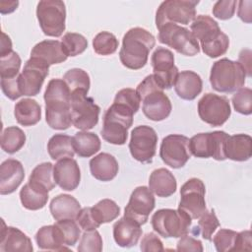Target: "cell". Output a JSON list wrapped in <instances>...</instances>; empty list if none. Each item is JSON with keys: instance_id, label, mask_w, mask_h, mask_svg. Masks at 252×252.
Listing matches in <instances>:
<instances>
[{"instance_id": "1", "label": "cell", "mask_w": 252, "mask_h": 252, "mask_svg": "<svg viewBox=\"0 0 252 252\" xmlns=\"http://www.w3.org/2000/svg\"><path fill=\"white\" fill-rule=\"evenodd\" d=\"M45 120L55 130H66L72 124L71 92L63 79H51L44 92Z\"/></svg>"}, {"instance_id": "2", "label": "cell", "mask_w": 252, "mask_h": 252, "mask_svg": "<svg viewBox=\"0 0 252 252\" xmlns=\"http://www.w3.org/2000/svg\"><path fill=\"white\" fill-rule=\"evenodd\" d=\"M156 44L155 36L143 28H132L123 36L119 59L123 66L131 70L143 68L150 51Z\"/></svg>"}, {"instance_id": "3", "label": "cell", "mask_w": 252, "mask_h": 252, "mask_svg": "<svg viewBox=\"0 0 252 252\" xmlns=\"http://www.w3.org/2000/svg\"><path fill=\"white\" fill-rule=\"evenodd\" d=\"M190 29L195 38L200 41L203 52L209 57L217 58L227 51L229 38L210 16H197L193 20Z\"/></svg>"}, {"instance_id": "4", "label": "cell", "mask_w": 252, "mask_h": 252, "mask_svg": "<svg viewBox=\"0 0 252 252\" xmlns=\"http://www.w3.org/2000/svg\"><path fill=\"white\" fill-rule=\"evenodd\" d=\"M136 92L143 102V113L148 119L162 121L169 116L172 110L170 99L153 74L148 75L137 86Z\"/></svg>"}, {"instance_id": "5", "label": "cell", "mask_w": 252, "mask_h": 252, "mask_svg": "<svg viewBox=\"0 0 252 252\" xmlns=\"http://www.w3.org/2000/svg\"><path fill=\"white\" fill-rule=\"evenodd\" d=\"M135 112L127 105L113 101L103 115L100 134L107 143L124 145L128 138V129L133 124Z\"/></svg>"}, {"instance_id": "6", "label": "cell", "mask_w": 252, "mask_h": 252, "mask_svg": "<svg viewBox=\"0 0 252 252\" xmlns=\"http://www.w3.org/2000/svg\"><path fill=\"white\" fill-rule=\"evenodd\" d=\"M246 73L243 67L236 61L221 58L216 61L210 73L212 88L220 93H233L241 89L245 84Z\"/></svg>"}, {"instance_id": "7", "label": "cell", "mask_w": 252, "mask_h": 252, "mask_svg": "<svg viewBox=\"0 0 252 252\" xmlns=\"http://www.w3.org/2000/svg\"><path fill=\"white\" fill-rule=\"evenodd\" d=\"M151 223L158 235L179 238L189 233L192 219L180 209H160L153 215Z\"/></svg>"}, {"instance_id": "8", "label": "cell", "mask_w": 252, "mask_h": 252, "mask_svg": "<svg viewBox=\"0 0 252 252\" xmlns=\"http://www.w3.org/2000/svg\"><path fill=\"white\" fill-rule=\"evenodd\" d=\"M158 39L176 52L185 56H195L200 52L199 41L186 28L167 23L158 29Z\"/></svg>"}, {"instance_id": "9", "label": "cell", "mask_w": 252, "mask_h": 252, "mask_svg": "<svg viewBox=\"0 0 252 252\" xmlns=\"http://www.w3.org/2000/svg\"><path fill=\"white\" fill-rule=\"evenodd\" d=\"M36 18L43 33L58 37L65 31L66 8L60 0H42L36 6Z\"/></svg>"}, {"instance_id": "10", "label": "cell", "mask_w": 252, "mask_h": 252, "mask_svg": "<svg viewBox=\"0 0 252 252\" xmlns=\"http://www.w3.org/2000/svg\"><path fill=\"white\" fill-rule=\"evenodd\" d=\"M84 91L73 92L70 99L72 124L82 131L93 129L98 122L100 112V107Z\"/></svg>"}, {"instance_id": "11", "label": "cell", "mask_w": 252, "mask_h": 252, "mask_svg": "<svg viewBox=\"0 0 252 252\" xmlns=\"http://www.w3.org/2000/svg\"><path fill=\"white\" fill-rule=\"evenodd\" d=\"M228 136L224 131L196 134L189 139L190 153L196 158H213L219 161L224 160L226 159L224 147Z\"/></svg>"}, {"instance_id": "12", "label": "cell", "mask_w": 252, "mask_h": 252, "mask_svg": "<svg viewBox=\"0 0 252 252\" xmlns=\"http://www.w3.org/2000/svg\"><path fill=\"white\" fill-rule=\"evenodd\" d=\"M199 1L166 0L163 1L156 13V26L160 29L167 23L189 25L196 18V6Z\"/></svg>"}, {"instance_id": "13", "label": "cell", "mask_w": 252, "mask_h": 252, "mask_svg": "<svg viewBox=\"0 0 252 252\" xmlns=\"http://www.w3.org/2000/svg\"><path fill=\"white\" fill-rule=\"evenodd\" d=\"M198 114L205 123L213 127L221 126L231 114L229 100L223 95L205 94L198 101Z\"/></svg>"}, {"instance_id": "14", "label": "cell", "mask_w": 252, "mask_h": 252, "mask_svg": "<svg viewBox=\"0 0 252 252\" xmlns=\"http://www.w3.org/2000/svg\"><path fill=\"white\" fill-rule=\"evenodd\" d=\"M158 134L148 125H139L131 131L129 150L131 156L142 163H151L156 155Z\"/></svg>"}, {"instance_id": "15", "label": "cell", "mask_w": 252, "mask_h": 252, "mask_svg": "<svg viewBox=\"0 0 252 252\" xmlns=\"http://www.w3.org/2000/svg\"><path fill=\"white\" fill-rule=\"evenodd\" d=\"M206 187L199 178H190L180 188L178 209L185 212L192 220L199 219L206 211Z\"/></svg>"}, {"instance_id": "16", "label": "cell", "mask_w": 252, "mask_h": 252, "mask_svg": "<svg viewBox=\"0 0 252 252\" xmlns=\"http://www.w3.org/2000/svg\"><path fill=\"white\" fill-rule=\"evenodd\" d=\"M49 73V65L37 58H30L24 65L18 78V87L22 95L34 96L39 94L45 78Z\"/></svg>"}, {"instance_id": "17", "label": "cell", "mask_w": 252, "mask_h": 252, "mask_svg": "<svg viewBox=\"0 0 252 252\" xmlns=\"http://www.w3.org/2000/svg\"><path fill=\"white\" fill-rule=\"evenodd\" d=\"M159 157L172 168H181L189 160V138L180 134H170L164 137L160 144Z\"/></svg>"}, {"instance_id": "18", "label": "cell", "mask_w": 252, "mask_h": 252, "mask_svg": "<svg viewBox=\"0 0 252 252\" xmlns=\"http://www.w3.org/2000/svg\"><path fill=\"white\" fill-rule=\"evenodd\" d=\"M153 75L163 90L171 89L179 74L178 68L174 65L173 53L165 48L158 46L156 48L151 58Z\"/></svg>"}, {"instance_id": "19", "label": "cell", "mask_w": 252, "mask_h": 252, "mask_svg": "<svg viewBox=\"0 0 252 252\" xmlns=\"http://www.w3.org/2000/svg\"><path fill=\"white\" fill-rule=\"evenodd\" d=\"M156 200L153 192L146 186H139L131 193L128 204L124 210V217L137 221L140 225L147 222L154 210Z\"/></svg>"}, {"instance_id": "20", "label": "cell", "mask_w": 252, "mask_h": 252, "mask_svg": "<svg viewBox=\"0 0 252 252\" xmlns=\"http://www.w3.org/2000/svg\"><path fill=\"white\" fill-rule=\"evenodd\" d=\"M55 183L65 191L75 190L81 180V170L77 161L72 158L59 159L53 165Z\"/></svg>"}, {"instance_id": "21", "label": "cell", "mask_w": 252, "mask_h": 252, "mask_svg": "<svg viewBox=\"0 0 252 252\" xmlns=\"http://www.w3.org/2000/svg\"><path fill=\"white\" fill-rule=\"evenodd\" d=\"M25 178V169L21 161L8 158L0 165V194L8 195L16 191Z\"/></svg>"}, {"instance_id": "22", "label": "cell", "mask_w": 252, "mask_h": 252, "mask_svg": "<svg viewBox=\"0 0 252 252\" xmlns=\"http://www.w3.org/2000/svg\"><path fill=\"white\" fill-rule=\"evenodd\" d=\"M33 250L30 237L14 226H6L2 220L0 236L1 252H32Z\"/></svg>"}, {"instance_id": "23", "label": "cell", "mask_w": 252, "mask_h": 252, "mask_svg": "<svg viewBox=\"0 0 252 252\" xmlns=\"http://www.w3.org/2000/svg\"><path fill=\"white\" fill-rule=\"evenodd\" d=\"M142 236L141 225L126 217L121 218L113 224V238L120 247L135 246Z\"/></svg>"}, {"instance_id": "24", "label": "cell", "mask_w": 252, "mask_h": 252, "mask_svg": "<svg viewBox=\"0 0 252 252\" xmlns=\"http://www.w3.org/2000/svg\"><path fill=\"white\" fill-rule=\"evenodd\" d=\"M31 57L37 58L49 66L62 63L68 58L62 43L54 39H45L36 43L31 51Z\"/></svg>"}, {"instance_id": "25", "label": "cell", "mask_w": 252, "mask_h": 252, "mask_svg": "<svg viewBox=\"0 0 252 252\" xmlns=\"http://www.w3.org/2000/svg\"><path fill=\"white\" fill-rule=\"evenodd\" d=\"M203 81L197 73L190 70L181 71L175 81L174 90L177 95L185 100L195 99L202 92Z\"/></svg>"}, {"instance_id": "26", "label": "cell", "mask_w": 252, "mask_h": 252, "mask_svg": "<svg viewBox=\"0 0 252 252\" xmlns=\"http://www.w3.org/2000/svg\"><path fill=\"white\" fill-rule=\"evenodd\" d=\"M90 170L95 179L106 182L117 175L119 165L112 155L100 153L90 160Z\"/></svg>"}, {"instance_id": "27", "label": "cell", "mask_w": 252, "mask_h": 252, "mask_svg": "<svg viewBox=\"0 0 252 252\" xmlns=\"http://www.w3.org/2000/svg\"><path fill=\"white\" fill-rule=\"evenodd\" d=\"M224 154L226 158L234 161H246L252 156V138L247 134L228 136Z\"/></svg>"}, {"instance_id": "28", "label": "cell", "mask_w": 252, "mask_h": 252, "mask_svg": "<svg viewBox=\"0 0 252 252\" xmlns=\"http://www.w3.org/2000/svg\"><path fill=\"white\" fill-rule=\"evenodd\" d=\"M149 188L158 197L166 198L175 193L177 182L174 175L166 168L155 169L149 178Z\"/></svg>"}, {"instance_id": "29", "label": "cell", "mask_w": 252, "mask_h": 252, "mask_svg": "<svg viewBox=\"0 0 252 252\" xmlns=\"http://www.w3.org/2000/svg\"><path fill=\"white\" fill-rule=\"evenodd\" d=\"M49 210L55 220H76L81 205L75 197L68 194H59L51 200Z\"/></svg>"}, {"instance_id": "30", "label": "cell", "mask_w": 252, "mask_h": 252, "mask_svg": "<svg viewBox=\"0 0 252 252\" xmlns=\"http://www.w3.org/2000/svg\"><path fill=\"white\" fill-rule=\"evenodd\" d=\"M48 192L45 188L29 181L20 191V200L27 210L36 211L46 205L49 197Z\"/></svg>"}, {"instance_id": "31", "label": "cell", "mask_w": 252, "mask_h": 252, "mask_svg": "<svg viewBox=\"0 0 252 252\" xmlns=\"http://www.w3.org/2000/svg\"><path fill=\"white\" fill-rule=\"evenodd\" d=\"M14 115L19 124L32 126L40 121L41 108L36 100L24 98L15 104Z\"/></svg>"}, {"instance_id": "32", "label": "cell", "mask_w": 252, "mask_h": 252, "mask_svg": "<svg viewBox=\"0 0 252 252\" xmlns=\"http://www.w3.org/2000/svg\"><path fill=\"white\" fill-rule=\"evenodd\" d=\"M72 145L80 158H90L96 154L101 147L99 137L95 133L88 131L76 133L72 137Z\"/></svg>"}, {"instance_id": "33", "label": "cell", "mask_w": 252, "mask_h": 252, "mask_svg": "<svg viewBox=\"0 0 252 252\" xmlns=\"http://www.w3.org/2000/svg\"><path fill=\"white\" fill-rule=\"evenodd\" d=\"M35 241L38 248L42 250L62 251L68 249V247L63 244L55 224L40 227L35 233Z\"/></svg>"}, {"instance_id": "34", "label": "cell", "mask_w": 252, "mask_h": 252, "mask_svg": "<svg viewBox=\"0 0 252 252\" xmlns=\"http://www.w3.org/2000/svg\"><path fill=\"white\" fill-rule=\"evenodd\" d=\"M47 152L54 160L65 158H73L75 151L72 145V137L66 134H55L47 143Z\"/></svg>"}, {"instance_id": "35", "label": "cell", "mask_w": 252, "mask_h": 252, "mask_svg": "<svg viewBox=\"0 0 252 252\" xmlns=\"http://www.w3.org/2000/svg\"><path fill=\"white\" fill-rule=\"evenodd\" d=\"M91 213L95 222L100 226L114 220L120 214V207L110 199H102L94 207H91Z\"/></svg>"}, {"instance_id": "36", "label": "cell", "mask_w": 252, "mask_h": 252, "mask_svg": "<svg viewBox=\"0 0 252 252\" xmlns=\"http://www.w3.org/2000/svg\"><path fill=\"white\" fill-rule=\"evenodd\" d=\"M26 143V134L17 126L7 127L1 135V148L8 154L19 152Z\"/></svg>"}, {"instance_id": "37", "label": "cell", "mask_w": 252, "mask_h": 252, "mask_svg": "<svg viewBox=\"0 0 252 252\" xmlns=\"http://www.w3.org/2000/svg\"><path fill=\"white\" fill-rule=\"evenodd\" d=\"M29 181L51 191L57 184L53 177V164L51 162H42L37 164L32 171Z\"/></svg>"}, {"instance_id": "38", "label": "cell", "mask_w": 252, "mask_h": 252, "mask_svg": "<svg viewBox=\"0 0 252 252\" xmlns=\"http://www.w3.org/2000/svg\"><path fill=\"white\" fill-rule=\"evenodd\" d=\"M63 80L66 82L71 94L77 91L89 92L91 86V80L89 74L80 68H73L68 70L64 76Z\"/></svg>"}, {"instance_id": "39", "label": "cell", "mask_w": 252, "mask_h": 252, "mask_svg": "<svg viewBox=\"0 0 252 252\" xmlns=\"http://www.w3.org/2000/svg\"><path fill=\"white\" fill-rule=\"evenodd\" d=\"M118 39L109 32H100L93 39V47L96 54L107 56L113 54L118 48Z\"/></svg>"}, {"instance_id": "40", "label": "cell", "mask_w": 252, "mask_h": 252, "mask_svg": "<svg viewBox=\"0 0 252 252\" xmlns=\"http://www.w3.org/2000/svg\"><path fill=\"white\" fill-rule=\"evenodd\" d=\"M220 226V221L215 214L214 210L206 211L198 220V225L193 229L195 235L201 234L202 237L206 240H212L213 233Z\"/></svg>"}, {"instance_id": "41", "label": "cell", "mask_w": 252, "mask_h": 252, "mask_svg": "<svg viewBox=\"0 0 252 252\" xmlns=\"http://www.w3.org/2000/svg\"><path fill=\"white\" fill-rule=\"evenodd\" d=\"M62 47L67 56H77L83 53L88 47L87 38L80 33L77 32H67L63 35Z\"/></svg>"}, {"instance_id": "42", "label": "cell", "mask_w": 252, "mask_h": 252, "mask_svg": "<svg viewBox=\"0 0 252 252\" xmlns=\"http://www.w3.org/2000/svg\"><path fill=\"white\" fill-rule=\"evenodd\" d=\"M54 224L57 227L62 242L66 247L74 246L77 243L81 234V230L74 220H57Z\"/></svg>"}, {"instance_id": "43", "label": "cell", "mask_w": 252, "mask_h": 252, "mask_svg": "<svg viewBox=\"0 0 252 252\" xmlns=\"http://www.w3.org/2000/svg\"><path fill=\"white\" fill-rule=\"evenodd\" d=\"M22 60L19 54L15 51L0 56V76L1 79H15L20 74Z\"/></svg>"}, {"instance_id": "44", "label": "cell", "mask_w": 252, "mask_h": 252, "mask_svg": "<svg viewBox=\"0 0 252 252\" xmlns=\"http://www.w3.org/2000/svg\"><path fill=\"white\" fill-rule=\"evenodd\" d=\"M232 105L235 111L243 115L252 113V91L250 88H241L237 90L231 97Z\"/></svg>"}, {"instance_id": "45", "label": "cell", "mask_w": 252, "mask_h": 252, "mask_svg": "<svg viewBox=\"0 0 252 252\" xmlns=\"http://www.w3.org/2000/svg\"><path fill=\"white\" fill-rule=\"evenodd\" d=\"M237 233L238 232L231 229L220 228L213 238V242L215 244L217 251L218 252L233 251Z\"/></svg>"}, {"instance_id": "46", "label": "cell", "mask_w": 252, "mask_h": 252, "mask_svg": "<svg viewBox=\"0 0 252 252\" xmlns=\"http://www.w3.org/2000/svg\"><path fill=\"white\" fill-rule=\"evenodd\" d=\"M79 252H100L102 250V238L96 229L85 231L81 237Z\"/></svg>"}, {"instance_id": "47", "label": "cell", "mask_w": 252, "mask_h": 252, "mask_svg": "<svg viewBox=\"0 0 252 252\" xmlns=\"http://www.w3.org/2000/svg\"><path fill=\"white\" fill-rule=\"evenodd\" d=\"M113 101H117V102H120V103H123V104L127 105L135 113L139 110L140 102H141L140 97H139L136 90H133V89H130V88L120 90L116 94Z\"/></svg>"}, {"instance_id": "48", "label": "cell", "mask_w": 252, "mask_h": 252, "mask_svg": "<svg viewBox=\"0 0 252 252\" xmlns=\"http://www.w3.org/2000/svg\"><path fill=\"white\" fill-rule=\"evenodd\" d=\"M237 1L235 0H220L213 7V15L220 20L231 19L235 13Z\"/></svg>"}, {"instance_id": "49", "label": "cell", "mask_w": 252, "mask_h": 252, "mask_svg": "<svg viewBox=\"0 0 252 252\" xmlns=\"http://www.w3.org/2000/svg\"><path fill=\"white\" fill-rule=\"evenodd\" d=\"M140 249L144 252H161L163 251V244L159 237L154 232H148L141 240Z\"/></svg>"}, {"instance_id": "50", "label": "cell", "mask_w": 252, "mask_h": 252, "mask_svg": "<svg viewBox=\"0 0 252 252\" xmlns=\"http://www.w3.org/2000/svg\"><path fill=\"white\" fill-rule=\"evenodd\" d=\"M76 220L79 224V226L85 230H94L96 229L99 225L95 222V220H94L92 213H91V207H86L80 210L79 214L77 215Z\"/></svg>"}, {"instance_id": "51", "label": "cell", "mask_w": 252, "mask_h": 252, "mask_svg": "<svg viewBox=\"0 0 252 252\" xmlns=\"http://www.w3.org/2000/svg\"><path fill=\"white\" fill-rule=\"evenodd\" d=\"M177 251H194V252H202L203 245L199 239H196L188 234H185L180 237L176 244Z\"/></svg>"}, {"instance_id": "52", "label": "cell", "mask_w": 252, "mask_h": 252, "mask_svg": "<svg viewBox=\"0 0 252 252\" xmlns=\"http://www.w3.org/2000/svg\"><path fill=\"white\" fill-rule=\"evenodd\" d=\"M251 231L244 230L237 233L233 251H251Z\"/></svg>"}, {"instance_id": "53", "label": "cell", "mask_w": 252, "mask_h": 252, "mask_svg": "<svg viewBox=\"0 0 252 252\" xmlns=\"http://www.w3.org/2000/svg\"><path fill=\"white\" fill-rule=\"evenodd\" d=\"M239 8H238V17L245 23L250 24L251 23V6L252 2L251 1H240L239 3Z\"/></svg>"}, {"instance_id": "54", "label": "cell", "mask_w": 252, "mask_h": 252, "mask_svg": "<svg viewBox=\"0 0 252 252\" xmlns=\"http://www.w3.org/2000/svg\"><path fill=\"white\" fill-rule=\"evenodd\" d=\"M237 62L245 70L246 76L251 77V51L249 49H242L239 53Z\"/></svg>"}, {"instance_id": "55", "label": "cell", "mask_w": 252, "mask_h": 252, "mask_svg": "<svg viewBox=\"0 0 252 252\" xmlns=\"http://www.w3.org/2000/svg\"><path fill=\"white\" fill-rule=\"evenodd\" d=\"M12 50V41L10 37L2 32V38H1V48H0V56H5L11 53Z\"/></svg>"}, {"instance_id": "56", "label": "cell", "mask_w": 252, "mask_h": 252, "mask_svg": "<svg viewBox=\"0 0 252 252\" xmlns=\"http://www.w3.org/2000/svg\"><path fill=\"white\" fill-rule=\"evenodd\" d=\"M19 5V1H5L0 2V12L1 14H9L14 12Z\"/></svg>"}]
</instances>
